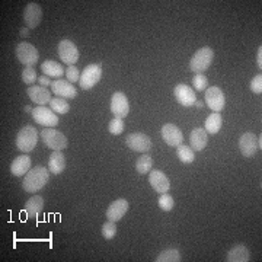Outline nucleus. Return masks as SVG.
I'll return each mask as SVG.
<instances>
[{
  "mask_svg": "<svg viewBox=\"0 0 262 262\" xmlns=\"http://www.w3.org/2000/svg\"><path fill=\"white\" fill-rule=\"evenodd\" d=\"M222 125H223V118H222L220 113H213L211 115L207 117L204 130L207 131V134L214 136V134H217V133L220 131Z\"/></svg>",
  "mask_w": 262,
  "mask_h": 262,
  "instance_id": "nucleus-26",
  "label": "nucleus"
},
{
  "mask_svg": "<svg viewBox=\"0 0 262 262\" xmlns=\"http://www.w3.org/2000/svg\"><path fill=\"white\" fill-rule=\"evenodd\" d=\"M32 118L34 121L38 122L39 125L42 127H47V128H53V127H57L58 125V115H57L51 108H47L46 105L41 106V105H37V108L32 110Z\"/></svg>",
  "mask_w": 262,
  "mask_h": 262,
  "instance_id": "nucleus-7",
  "label": "nucleus"
},
{
  "mask_svg": "<svg viewBox=\"0 0 262 262\" xmlns=\"http://www.w3.org/2000/svg\"><path fill=\"white\" fill-rule=\"evenodd\" d=\"M66 158L61 151H53L48 159V170L51 175H60L66 169Z\"/></svg>",
  "mask_w": 262,
  "mask_h": 262,
  "instance_id": "nucleus-23",
  "label": "nucleus"
},
{
  "mask_svg": "<svg viewBox=\"0 0 262 262\" xmlns=\"http://www.w3.org/2000/svg\"><path fill=\"white\" fill-rule=\"evenodd\" d=\"M194 106H196V108H200V110H201V108L204 106V103H203V101H198V99H196L195 103H194Z\"/></svg>",
  "mask_w": 262,
  "mask_h": 262,
  "instance_id": "nucleus-40",
  "label": "nucleus"
},
{
  "mask_svg": "<svg viewBox=\"0 0 262 262\" xmlns=\"http://www.w3.org/2000/svg\"><path fill=\"white\" fill-rule=\"evenodd\" d=\"M50 108L54 111L56 114H60V115H64L70 111V103L66 101L64 98H60V96H56L50 101Z\"/></svg>",
  "mask_w": 262,
  "mask_h": 262,
  "instance_id": "nucleus-28",
  "label": "nucleus"
},
{
  "mask_svg": "<svg viewBox=\"0 0 262 262\" xmlns=\"http://www.w3.org/2000/svg\"><path fill=\"white\" fill-rule=\"evenodd\" d=\"M256 66H258V69L261 70L262 69V47L259 46L258 48V53H256Z\"/></svg>",
  "mask_w": 262,
  "mask_h": 262,
  "instance_id": "nucleus-39",
  "label": "nucleus"
},
{
  "mask_svg": "<svg viewBox=\"0 0 262 262\" xmlns=\"http://www.w3.org/2000/svg\"><path fill=\"white\" fill-rule=\"evenodd\" d=\"M102 77V64L101 63H94L84 67V70L80 73V80L79 84L83 91H91L95 84L98 83Z\"/></svg>",
  "mask_w": 262,
  "mask_h": 262,
  "instance_id": "nucleus-5",
  "label": "nucleus"
},
{
  "mask_svg": "<svg viewBox=\"0 0 262 262\" xmlns=\"http://www.w3.org/2000/svg\"><path fill=\"white\" fill-rule=\"evenodd\" d=\"M22 80L25 84H34L38 80L37 72L34 67H25L22 72Z\"/></svg>",
  "mask_w": 262,
  "mask_h": 262,
  "instance_id": "nucleus-34",
  "label": "nucleus"
},
{
  "mask_svg": "<svg viewBox=\"0 0 262 262\" xmlns=\"http://www.w3.org/2000/svg\"><path fill=\"white\" fill-rule=\"evenodd\" d=\"M50 170L44 166H35L29 170L28 173L25 175L24 182H22V188L29 192V194H37L39 189L46 187L50 181Z\"/></svg>",
  "mask_w": 262,
  "mask_h": 262,
  "instance_id": "nucleus-1",
  "label": "nucleus"
},
{
  "mask_svg": "<svg viewBox=\"0 0 262 262\" xmlns=\"http://www.w3.org/2000/svg\"><path fill=\"white\" fill-rule=\"evenodd\" d=\"M20 34H22V35H25V34H27V35H28V34H29V31H28V29H22V31H20Z\"/></svg>",
  "mask_w": 262,
  "mask_h": 262,
  "instance_id": "nucleus-43",
  "label": "nucleus"
},
{
  "mask_svg": "<svg viewBox=\"0 0 262 262\" xmlns=\"http://www.w3.org/2000/svg\"><path fill=\"white\" fill-rule=\"evenodd\" d=\"M24 20L27 24V27L29 29L37 28L38 25L41 24L42 20V9L38 3L31 2L27 5V8L24 10Z\"/></svg>",
  "mask_w": 262,
  "mask_h": 262,
  "instance_id": "nucleus-18",
  "label": "nucleus"
},
{
  "mask_svg": "<svg viewBox=\"0 0 262 262\" xmlns=\"http://www.w3.org/2000/svg\"><path fill=\"white\" fill-rule=\"evenodd\" d=\"M151 166H153V159L149 155H141L140 158L137 159V162H136V170L140 175L149 173L150 170H151Z\"/></svg>",
  "mask_w": 262,
  "mask_h": 262,
  "instance_id": "nucleus-30",
  "label": "nucleus"
},
{
  "mask_svg": "<svg viewBox=\"0 0 262 262\" xmlns=\"http://www.w3.org/2000/svg\"><path fill=\"white\" fill-rule=\"evenodd\" d=\"M42 210H44V198L41 195H32L25 204L27 215L32 217V219L38 217L39 213H42Z\"/></svg>",
  "mask_w": 262,
  "mask_h": 262,
  "instance_id": "nucleus-25",
  "label": "nucleus"
},
{
  "mask_svg": "<svg viewBox=\"0 0 262 262\" xmlns=\"http://www.w3.org/2000/svg\"><path fill=\"white\" fill-rule=\"evenodd\" d=\"M15 54H16V58L25 67H34L35 64H38L39 53H38L35 46L29 44L27 41L19 42L16 46V50H15Z\"/></svg>",
  "mask_w": 262,
  "mask_h": 262,
  "instance_id": "nucleus-6",
  "label": "nucleus"
},
{
  "mask_svg": "<svg viewBox=\"0 0 262 262\" xmlns=\"http://www.w3.org/2000/svg\"><path fill=\"white\" fill-rule=\"evenodd\" d=\"M249 88H251V91H252L253 94H256V95L262 94V75L261 73L255 76L252 80H251Z\"/></svg>",
  "mask_w": 262,
  "mask_h": 262,
  "instance_id": "nucleus-37",
  "label": "nucleus"
},
{
  "mask_svg": "<svg viewBox=\"0 0 262 262\" xmlns=\"http://www.w3.org/2000/svg\"><path fill=\"white\" fill-rule=\"evenodd\" d=\"M16 147L24 153H29L37 147L38 143V131L35 127L32 125H25L24 128H20V131L16 136Z\"/></svg>",
  "mask_w": 262,
  "mask_h": 262,
  "instance_id": "nucleus-3",
  "label": "nucleus"
},
{
  "mask_svg": "<svg viewBox=\"0 0 262 262\" xmlns=\"http://www.w3.org/2000/svg\"><path fill=\"white\" fill-rule=\"evenodd\" d=\"M66 76H67V80L70 83H75V82H79L80 80V72L76 66H69L67 70H66Z\"/></svg>",
  "mask_w": 262,
  "mask_h": 262,
  "instance_id": "nucleus-36",
  "label": "nucleus"
},
{
  "mask_svg": "<svg viewBox=\"0 0 262 262\" xmlns=\"http://www.w3.org/2000/svg\"><path fill=\"white\" fill-rule=\"evenodd\" d=\"M158 204H159L160 210L163 211H170L173 207H175V201H173V196L169 195L168 192L165 194H160L159 198H158Z\"/></svg>",
  "mask_w": 262,
  "mask_h": 262,
  "instance_id": "nucleus-31",
  "label": "nucleus"
},
{
  "mask_svg": "<svg viewBox=\"0 0 262 262\" xmlns=\"http://www.w3.org/2000/svg\"><path fill=\"white\" fill-rule=\"evenodd\" d=\"M239 150L245 158H252L259 150L258 137L253 133H244L239 139Z\"/></svg>",
  "mask_w": 262,
  "mask_h": 262,
  "instance_id": "nucleus-15",
  "label": "nucleus"
},
{
  "mask_svg": "<svg viewBox=\"0 0 262 262\" xmlns=\"http://www.w3.org/2000/svg\"><path fill=\"white\" fill-rule=\"evenodd\" d=\"M149 182L150 185H151V188H153L158 194H165V192H169V189H170L169 178L165 175V172H162L159 169L150 170Z\"/></svg>",
  "mask_w": 262,
  "mask_h": 262,
  "instance_id": "nucleus-17",
  "label": "nucleus"
},
{
  "mask_svg": "<svg viewBox=\"0 0 262 262\" xmlns=\"http://www.w3.org/2000/svg\"><path fill=\"white\" fill-rule=\"evenodd\" d=\"M125 143L133 151L137 153H147L151 149V139L144 133H131L127 136Z\"/></svg>",
  "mask_w": 262,
  "mask_h": 262,
  "instance_id": "nucleus-10",
  "label": "nucleus"
},
{
  "mask_svg": "<svg viewBox=\"0 0 262 262\" xmlns=\"http://www.w3.org/2000/svg\"><path fill=\"white\" fill-rule=\"evenodd\" d=\"M207 84H208V79H207L206 75L198 73V75H195L194 77H192V86H194V89L198 91V92L206 91Z\"/></svg>",
  "mask_w": 262,
  "mask_h": 262,
  "instance_id": "nucleus-35",
  "label": "nucleus"
},
{
  "mask_svg": "<svg viewBox=\"0 0 262 262\" xmlns=\"http://www.w3.org/2000/svg\"><path fill=\"white\" fill-rule=\"evenodd\" d=\"M108 131L113 136H120L122 131H124V121H122V118H118V117L113 118L110 121V124H108Z\"/></svg>",
  "mask_w": 262,
  "mask_h": 262,
  "instance_id": "nucleus-33",
  "label": "nucleus"
},
{
  "mask_svg": "<svg viewBox=\"0 0 262 262\" xmlns=\"http://www.w3.org/2000/svg\"><path fill=\"white\" fill-rule=\"evenodd\" d=\"M38 83L41 84V86H44V88H47V86H51V80H50V77L46 75H42V76H39L38 77Z\"/></svg>",
  "mask_w": 262,
  "mask_h": 262,
  "instance_id": "nucleus-38",
  "label": "nucleus"
},
{
  "mask_svg": "<svg viewBox=\"0 0 262 262\" xmlns=\"http://www.w3.org/2000/svg\"><path fill=\"white\" fill-rule=\"evenodd\" d=\"M51 92L64 99H75L77 96V89L69 80H63V79H56L51 83Z\"/></svg>",
  "mask_w": 262,
  "mask_h": 262,
  "instance_id": "nucleus-16",
  "label": "nucleus"
},
{
  "mask_svg": "<svg viewBox=\"0 0 262 262\" xmlns=\"http://www.w3.org/2000/svg\"><path fill=\"white\" fill-rule=\"evenodd\" d=\"M79 50L72 39L64 38L58 42V57L61 58L63 63L67 66H75L79 60Z\"/></svg>",
  "mask_w": 262,
  "mask_h": 262,
  "instance_id": "nucleus-8",
  "label": "nucleus"
},
{
  "mask_svg": "<svg viewBox=\"0 0 262 262\" xmlns=\"http://www.w3.org/2000/svg\"><path fill=\"white\" fill-rule=\"evenodd\" d=\"M258 146H259V150L262 149V136L259 134V137H258Z\"/></svg>",
  "mask_w": 262,
  "mask_h": 262,
  "instance_id": "nucleus-41",
  "label": "nucleus"
},
{
  "mask_svg": "<svg viewBox=\"0 0 262 262\" xmlns=\"http://www.w3.org/2000/svg\"><path fill=\"white\" fill-rule=\"evenodd\" d=\"M101 232H102L103 239H106V241H113L114 237H115V234H117V225H115L114 222H110V220H108L105 225H102Z\"/></svg>",
  "mask_w": 262,
  "mask_h": 262,
  "instance_id": "nucleus-32",
  "label": "nucleus"
},
{
  "mask_svg": "<svg viewBox=\"0 0 262 262\" xmlns=\"http://www.w3.org/2000/svg\"><path fill=\"white\" fill-rule=\"evenodd\" d=\"M227 262H248L251 261V252L248 249V246L244 244L234 245L233 248L229 249V252L226 253V259Z\"/></svg>",
  "mask_w": 262,
  "mask_h": 262,
  "instance_id": "nucleus-20",
  "label": "nucleus"
},
{
  "mask_svg": "<svg viewBox=\"0 0 262 262\" xmlns=\"http://www.w3.org/2000/svg\"><path fill=\"white\" fill-rule=\"evenodd\" d=\"M160 133H162L163 141L170 147H178L184 141V134L178 125H175V124H165Z\"/></svg>",
  "mask_w": 262,
  "mask_h": 262,
  "instance_id": "nucleus-12",
  "label": "nucleus"
},
{
  "mask_svg": "<svg viewBox=\"0 0 262 262\" xmlns=\"http://www.w3.org/2000/svg\"><path fill=\"white\" fill-rule=\"evenodd\" d=\"M31 166H32L31 158H29L28 155H22V156H19V158H16L12 162L10 172H12V175L20 178V177H25L28 173L29 170H31Z\"/></svg>",
  "mask_w": 262,
  "mask_h": 262,
  "instance_id": "nucleus-21",
  "label": "nucleus"
},
{
  "mask_svg": "<svg viewBox=\"0 0 262 262\" xmlns=\"http://www.w3.org/2000/svg\"><path fill=\"white\" fill-rule=\"evenodd\" d=\"M156 262H179L182 261L181 259V253L177 248H169V249H165L163 252H160L158 256H156Z\"/></svg>",
  "mask_w": 262,
  "mask_h": 262,
  "instance_id": "nucleus-27",
  "label": "nucleus"
},
{
  "mask_svg": "<svg viewBox=\"0 0 262 262\" xmlns=\"http://www.w3.org/2000/svg\"><path fill=\"white\" fill-rule=\"evenodd\" d=\"M39 137H41L42 143L53 151H61L69 146L67 137L61 131L54 130V128H44L39 133Z\"/></svg>",
  "mask_w": 262,
  "mask_h": 262,
  "instance_id": "nucleus-4",
  "label": "nucleus"
},
{
  "mask_svg": "<svg viewBox=\"0 0 262 262\" xmlns=\"http://www.w3.org/2000/svg\"><path fill=\"white\" fill-rule=\"evenodd\" d=\"M214 58V51L210 47H201L194 53V56L189 60V70L194 72L195 75L204 73L207 69L211 66Z\"/></svg>",
  "mask_w": 262,
  "mask_h": 262,
  "instance_id": "nucleus-2",
  "label": "nucleus"
},
{
  "mask_svg": "<svg viewBox=\"0 0 262 262\" xmlns=\"http://www.w3.org/2000/svg\"><path fill=\"white\" fill-rule=\"evenodd\" d=\"M207 143H208V134H207V131L204 128L196 127V128L191 131L189 144H191V149L194 151H201L203 149H206Z\"/></svg>",
  "mask_w": 262,
  "mask_h": 262,
  "instance_id": "nucleus-22",
  "label": "nucleus"
},
{
  "mask_svg": "<svg viewBox=\"0 0 262 262\" xmlns=\"http://www.w3.org/2000/svg\"><path fill=\"white\" fill-rule=\"evenodd\" d=\"M27 94H28L29 99L32 101L34 103H37V105H41V106H44L46 103H48L53 98H51V95H50V91H48L47 88H44V86H29L28 89H27Z\"/></svg>",
  "mask_w": 262,
  "mask_h": 262,
  "instance_id": "nucleus-19",
  "label": "nucleus"
},
{
  "mask_svg": "<svg viewBox=\"0 0 262 262\" xmlns=\"http://www.w3.org/2000/svg\"><path fill=\"white\" fill-rule=\"evenodd\" d=\"M41 72L48 77H54V79H61V76L66 75L63 66L54 60H46L41 64Z\"/></svg>",
  "mask_w": 262,
  "mask_h": 262,
  "instance_id": "nucleus-24",
  "label": "nucleus"
},
{
  "mask_svg": "<svg viewBox=\"0 0 262 262\" xmlns=\"http://www.w3.org/2000/svg\"><path fill=\"white\" fill-rule=\"evenodd\" d=\"M177 155H178V159L182 162V163H192L194 159H195V153L194 150L191 149L187 144H179L178 150H177Z\"/></svg>",
  "mask_w": 262,
  "mask_h": 262,
  "instance_id": "nucleus-29",
  "label": "nucleus"
},
{
  "mask_svg": "<svg viewBox=\"0 0 262 262\" xmlns=\"http://www.w3.org/2000/svg\"><path fill=\"white\" fill-rule=\"evenodd\" d=\"M206 103L207 106L213 111V113H222L225 110L226 105V96L225 92L217 88V86H211L206 89Z\"/></svg>",
  "mask_w": 262,
  "mask_h": 262,
  "instance_id": "nucleus-9",
  "label": "nucleus"
},
{
  "mask_svg": "<svg viewBox=\"0 0 262 262\" xmlns=\"http://www.w3.org/2000/svg\"><path fill=\"white\" fill-rule=\"evenodd\" d=\"M173 95H175V99L178 101L179 105H182V106H194V103L196 101V96L195 92H194V89L192 88H189L188 84L185 83H179L175 86V89H173Z\"/></svg>",
  "mask_w": 262,
  "mask_h": 262,
  "instance_id": "nucleus-14",
  "label": "nucleus"
},
{
  "mask_svg": "<svg viewBox=\"0 0 262 262\" xmlns=\"http://www.w3.org/2000/svg\"><path fill=\"white\" fill-rule=\"evenodd\" d=\"M110 110L111 113L118 117V118H125L130 114V103L125 94L122 92H115L111 96V103H110Z\"/></svg>",
  "mask_w": 262,
  "mask_h": 262,
  "instance_id": "nucleus-11",
  "label": "nucleus"
},
{
  "mask_svg": "<svg viewBox=\"0 0 262 262\" xmlns=\"http://www.w3.org/2000/svg\"><path fill=\"white\" fill-rule=\"evenodd\" d=\"M128 208H130V204H128V201L125 200V198H118V200H115L113 201L108 208H106V219L110 220V222H114V223H117V222H120L122 217L125 215V213L128 211Z\"/></svg>",
  "mask_w": 262,
  "mask_h": 262,
  "instance_id": "nucleus-13",
  "label": "nucleus"
},
{
  "mask_svg": "<svg viewBox=\"0 0 262 262\" xmlns=\"http://www.w3.org/2000/svg\"><path fill=\"white\" fill-rule=\"evenodd\" d=\"M24 110H25V113H32V110H34V108H31L29 105H27V106H25Z\"/></svg>",
  "mask_w": 262,
  "mask_h": 262,
  "instance_id": "nucleus-42",
  "label": "nucleus"
}]
</instances>
